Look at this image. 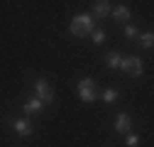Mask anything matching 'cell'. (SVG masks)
<instances>
[{
  "label": "cell",
  "mask_w": 154,
  "mask_h": 147,
  "mask_svg": "<svg viewBox=\"0 0 154 147\" xmlns=\"http://www.w3.org/2000/svg\"><path fill=\"white\" fill-rule=\"evenodd\" d=\"M125 37H127V39H134V37H137V27H134V25H127V27H125Z\"/></svg>",
  "instance_id": "cell-13"
},
{
  "label": "cell",
  "mask_w": 154,
  "mask_h": 147,
  "mask_svg": "<svg viewBox=\"0 0 154 147\" xmlns=\"http://www.w3.org/2000/svg\"><path fill=\"white\" fill-rule=\"evenodd\" d=\"M110 3H108V0H95V3H93V15H98V17H108L110 15Z\"/></svg>",
  "instance_id": "cell-6"
},
{
  "label": "cell",
  "mask_w": 154,
  "mask_h": 147,
  "mask_svg": "<svg viewBox=\"0 0 154 147\" xmlns=\"http://www.w3.org/2000/svg\"><path fill=\"white\" fill-rule=\"evenodd\" d=\"M115 98H118V91H115V88H105L103 91V101L105 103H112Z\"/></svg>",
  "instance_id": "cell-11"
},
{
  "label": "cell",
  "mask_w": 154,
  "mask_h": 147,
  "mask_svg": "<svg viewBox=\"0 0 154 147\" xmlns=\"http://www.w3.org/2000/svg\"><path fill=\"white\" fill-rule=\"evenodd\" d=\"M71 34L73 37H86L88 32H93V17L91 15H86V12H81V15H76L73 20H71Z\"/></svg>",
  "instance_id": "cell-1"
},
{
  "label": "cell",
  "mask_w": 154,
  "mask_h": 147,
  "mask_svg": "<svg viewBox=\"0 0 154 147\" xmlns=\"http://www.w3.org/2000/svg\"><path fill=\"white\" fill-rule=\"evenodd\" d=\"M152 42H154V37H152V32H144V34H142V44H144V47L149 49V47H152Z\"/></svg>",
  "instance_id": "cell-14"
},
{
  "label": "cell",
  "mask_w": 154,
  "mask_h": 147,
  "mask_svg": "<svg viewBox=\"0 0 154 147\" xmlns=\"http://www.w3.org/2000/svg\"><path fill=\"white\" fill-rule=\"evenodd\" d=\"M122 71L127 74V76H142V69H144V64H142V59H137V57H127V59H122Z\"/></svg>",
  "instance_id": "cell-4"
},
{
  "label": "cell",
  "mask_w": 154,
  "mask_h": 147,
  "mask_svg": "<svg viewBox=\"0 0 154 147\" xmlns=\"http://www.w3.org/2000/svg\"><path fill=\"white\" fill-rule=\"evenodd\" d=\"M15 130H17L20 137H29V135H32V125H29V120L20 118V120H15Z\"/></svg>",
  "instance_id": "cell-7"
},
{
  "label": "cell",
  "mask_w": 154,
  "mask_h": 147,
  "mask_svg": "<svg viewBox=\"0 0 154 147\" xmlns=\"http://www.w3.org/2000/svg\"><path fill=\"white\" fill-rule=\"evenodd\" d=\"M105 61H108V66H112V69H120L122 57H120L118 52H108V54H105Z\"/></svg>",
  "instance_id": "cell-9"
},
{
  "label": "cell",
  "mask_w": 154,
  "mask_h": 147,
  "mask_svg": "<svg viewBox=\"0 0 154 147\" xmlns=\"http://www.w3.org/2000/svg\"><path fill=\"white\" fill-rule=\"evenodd\" d=\"M42 105H44V103H42L39 98H32V101H27V103H25V113H39Z\"/></svg>",
  "instance_id": "cell-10"
},
{
  "label": "cell",
  "mask_w": 154,
  "mask_h": 147,
  "mask_svg": "<svg viewBox=\"0 0 154 147\" xmlns=\"http://www.w3.org/2000/svg\"><path fill=\"white\" fill-rule=\"evenodd\" d=\"M79 98L86 101V103H93L95 98H98V93H95V81L91 76H86V79L79 81Z\"/></svg>",
  "instance_id": "cell-2"
},
{
  "label": "cell",
  "mask_w": 154,
  "mask_h": 147,
  "mask_svg": "<svg viewBox=\"0 0 154 147\" xmlns=\"http://www.w3.org/2000/svg\"><path fill=\"white\" fill-rule=\"evenodd\" d=\"M140 145V137L137 135H127V147H137Z\"/></svg>",
  "instance_id": "cell-15"
},
{
  "label": "cell",
  "mask_w": 154,
  "mask_h": 147,
  "mask_svg": "<svg viewBox=\"0 0 154 147\" xmlns=\"http://www.w3.org/2000/svg\"><path fill=\"white\" fill-rule=\"evenodd\" d=\"M34 93H37V98H39L42 103H51L54 101V88L49 86L47 79H37L34 81Z\"/></svg>",
  "instance_id": "cell-3"
},
{
  "label": "cell",
  "mask_w": 154,
  "mask_h": 147,
  "mask_svg": "<svg viewBox=\"0 0 154 147\" xmlns=\"http://www.w3.org/2000/svg\"><path fill=\"white\" fill-rule=\"evenodd\" d=\"M91 34H93V42L95 44H103L105 42V30H93Z\"/></svg>",
  "instance_id": "cell-12"
},
{
  "label": "cell",
  "mask_w": 154,
  "mask_h": 147,
  "mask_svg": "<svg viewBox=\"0 0 154 147\" xmlns=\"http://www.w3.org/2000/svg\"><path fill=\"white\" fill-rule=\"evenodd\" d=\"M110 15L115 17V20H130V17H132V12H130L127 5H118L115 10H110Z\"/></svg>",
  "instance_id": "cell-8"
},
{
  "label": "cell",
  "mask_w": 154,
  "mask_h": 147,
  "mask_svg": "<svg viewBox=\"0 0 154 147\" xmlns=\"http://www.w3.org/2000/svg\"><path fill=\"white\" fill-rule=\"evenodd\" d=\"M130 127H132V120L127 113H120L118 118H115V130L118 133H130Z\"/></svg>",
  "instance_id": "cell-5"
}]
</instances>
